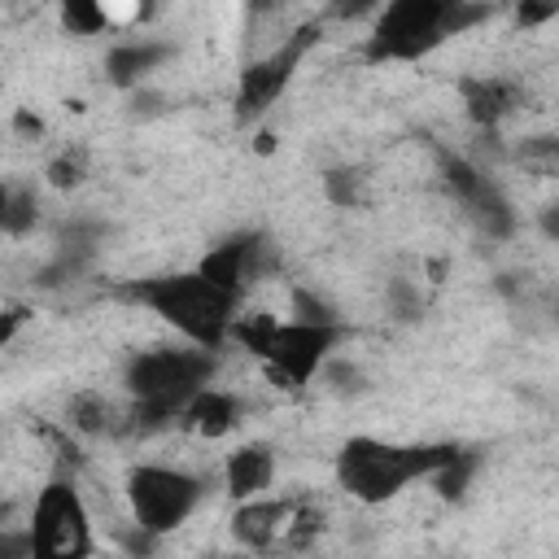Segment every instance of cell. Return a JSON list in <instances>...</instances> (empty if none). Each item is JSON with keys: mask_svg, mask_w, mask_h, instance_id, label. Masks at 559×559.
<instances>
[{"mask_svg": "<svg viewBox=\"0 0 559 559\" xmlns=\"http://www.w3.org/2000/svg\"><path fill=\"white\" fill-rule=\"evenodd\" d=\"M218 371L214 349L197 345H162L144 349L127 362L122 384L131 393V411L122 415V432H157L166 424H179V411L188 406L192 393H201Z\"/></svg>", "mask_w": 559, "mask_h": 559, "instance_id": "cell-1", "label": "cell"}, {"mask_svg": "<svg viewBox=\"0 0 559 559\" xmlns=\"http://www.w3.org/2000/svg\"><path fill=\"white\" fill-rule=\"evenodd\" d=\"M454 441H415V445H397V441H380V437H349L336 450V485L367 502L380 507L389 498H397L411 480L437 476L450 459H454Z\"/></svg>", "mask_w": 559, "mask_h": 559, "instance_id": "cell-2", "label": "cell"}, {"mask_svg": "<svg viewBox=\"0 0 559 559\" xmlns=\"http://www.w3.org/2000/svg\"><path fill=\"white\" fill-rule=\"evenodd\" d=\"M140 306H148L162 323H170L188 345L197 349H218L231 332L236 319V297L210 284L201 271H175V275H153L127 288Z\"/></svg>", "mask_w": 559, "mask_h": 559, "instance_id": "cell-3", "label": "cell"}, {"mask_svg": "<svg viewBox=\"0 0 559 559\" xmlns=\"http://www.w3.org/2000/svg\"><path fill=\"white\" fill-rule=\"evenodd\" d=\"M227 341L245 345L253 358L266 362V371L284 384V389H306L319 367L328 362V354L341 341V323H297V319H275V314H236Z\"/></svg>", "mask_w": 559, "mask_h": 559, "instance_id": "cell-4", "label": "cell"}, {"mask_svg": "<svg viewBox=\"0 0 559 559\" xmlns=\"http://www.w3.org/2000/svg\"><path fill=\"white\" fill-rule=\"evenodd\" d=\"M26 555L31 559H92V515L70 476H52L31 507Z\"/></svg>", "mask_w": 559, "mask_h": 559, "instance_id": "cell-5", "label": "cell"}, {"mask_svg": "<svg viewBox=\"0 0 559 559\" xmlns=\"http://www.w3.org/2000/svg\"><path fill=\"white\" fill-rule=\"evenodd\" d=\"M450 39V0H393L376 9L362 57L380 61H419Z\"/></svg>", "mask_w": 559, "mask_h": 559, "instance_id": "cell-6", "label": "cell"}, {"mask_svg": "<svg viewBox=\"0 0 559 559\" xmlns=\"http://www.w3.org/2000/svg\"><path fill=\"white\" fill-rule=\"evenodd\" d=\"M205 485L183 472V467H166V463H135L127 472V502H131V520L144 537H166L179 524H188V515L201 507Z\"/></svg>", "mask_w": 559, "mask_h": 559, "instance_id": "cell-7", "label": "cell"}, {"mask_svg": "<svg viewBox=\"0 0 559 559\" xmlns=\"http://www.w3.org/2000/svg\"><path fill=\"white\" fill-rule=\"evenodd\" d=\"M319 44V26L306 22L297 26L293 35H284L271 52H262L258 61H249L240 70V83H236V96H231V118L236 127H253L258 118H266V109L288 92V83L297 79L306 52Z\"/></svg>", "mask_w": 559, "mask_h": 559, "instance_id": "cell-8", "label": "cell"}, {"mask_svg": "<svg viewBox=\"0 0 559 559\" xmlns=\"http://www.w3.org/2000/svg\"><path fill=\"white\" fill-rule=\"evenodd\" d=\"M441 179H445V188L463 201V210H467L489 236H511V227H515L511 201L502 197V188H498L485 170H476L467 157H441Z\"/></svg>", "mask_w": 559, "mask_h": 559, "instance_id": "cell-9", "label": "cell"}, {"mask_svg": "<svg viewBox=\"0 0 559 559\" xmlns=\"http://www.w3.org/2000/svg\"><path fill=\"white\" fill-rule=\"evenodd\" d=\"M262 258H266L262 236H231V240H223L218 249H210L197 271H201L210 284H218L223 293H231V297L240 301V293L262 275Z\"/></svg>", "mask_w": 559, "mask_h": 559, "instance_id": "cell-10", "label": "cell"}, {"mask_svg": "<svg viewBox=\"0 0 559 559\" xmlns=\"http://www.w3.org/2000/svg\"><path fill=\"white\" fill-rule=\"evenodd\" d=\"M293 520V498H249L236 502L231 511V537L249 550H271L275 542H284Z\"/></svg>", "mask_w": 559, "mask_h": 559, "instance_id": "cell-11", "label": "cell"}, {"mask_svg": "<svg viewBox=\"0 0 559 559\" xmlns=\"http://www.w3.org/2000/svg\"><path fill=\"white\" fill-rule=\"evenodd\" d=\"M275 480V450L262 445V441H245L227 454L223 463V485L231 493V502H249V498H262V489H271Z\"/></svg>", "mask_w": 559, "mask_h": 559, "instance_id": "cell-12", "label": "cell"}, {"mask_svg": "<svg viewBox=\"0 0 559 559\" xmlns=\"http://www.w3.org/2000/svg\"><path fill=\"white\" fill-rule=\"evenodd\" d=\"M463 92V109L476 127H498L507 114H515L524 105V87L515 79H463L459 83Z\"/></svg>", "mask_w": 559, "mask_h": 559, "instance_id": "cell-13", "label": "cell"}, {"mask_svg": "<svg viewBox=\"0 0 559 559\" xmlns=\"http://www.w3.org/2000/svg\"><path fill=\"white\" fill-rule=\"evenodd\" d=\"M179 424L192 428V432L205 437V441H218V437H227V432L240 424V397L227 393V389L205 384L201 393L188 397V406L179 411Z\"/></svg>", "mask_w": 559, "mask_h": 559, "instance_id": "cell-14", "label": "cell"}, {"mask_svg": "<svg viewBox=\"0 0 559 559\" xmlns=\"http://www.w3.org/2000/svg\"><path fill=\"white\" fill-rule=\"evenodd\" d=\"M170 52H175V48L162 44V39H122V44L109 48L105 74H109L114 87H135V83H144Z\"/></svg>", "mask_w": 559, "mask_h": 559, "instance_id": "cell-15", "label": "cell"}, {"mask_svg": "<svg viewBox=\"0 0 559 559\" xmlns=\"http://www.w3.org/2000/svg\"><path fill=\"white\" fill-rule=\"evenodd\" d=\"M66 419H70V428H74V432H83V437L122 432V415H118V411H114V402H109V397H100V393H74V397H70V406H66Z\"/></svg>", "mask_w": 559, "mask_h": 559, "instance_id": "cell-16", "label": "cell"}, {"mask_svg": "<svg viewBox=\"0 0 559 559\" xmlns=\"http://www.w3.org/2000/svg\"><path fill=\"white\" fill-rule=\"evenodd\" d=\"M61 26H66L70 35H100V31L114 26V13L100 9V4H92V0H70V4L61 9Z\"/></svg>", "mask_w": 559, "mask_h": 559, "instance_id": "cell-17", "label": "cell"}, {"mask_svg": "<svg viewBox=\"0 0 559 559\" xmlns=\"http://www.w3.org/2000/svg\"><path fill=\"white\" fill-rule=\"evenodd\" d=\"M87 179V148L83 144H74V148H61L52 162H48V183L52 188H79Z\"/></svg>", "mask_w": 559, "mask_h": 559, "instance_id": "cell-18", "label": "cell"}, {"mask_svg": "<svg viewBox=\"0 0 559 559\" xmlns=\"http://www.w3.org/2000/svg\"><path fill=\"white\" fill-rule=\"evenodd\" d=\"M319 528H323V511H319L314 502H306V498H293V520H288L284 546L301 550V546H310V542L319 537Z\"/></svg>", "mask_w": 559, "mask_h": 559, "instance_id": "cell-19", "label": "cell"}, {"mask_svg": "<svg viewBox=\"0 0 559 559\" xmlns=\"http://www.w3.org/2000/svg\"><path fill=\"white\" fill-rule=\"evenodd\" d=\"M39 218V201L26 188H9V214H4V236H26Z\"/></svg>", "mask_w": 559, "mask_h": 559, "instance_id": "cell-20", "label": "cell"}, {"mask_svg": "<svg viewBox=\"0 0 559 559\" xmlns=\"http://www.w3.org/2000/svg\"><path fill=\"white\" fill-rule=\"evenodd\" d=\"M472 472H476V459L467 454V450H454V459L432 476L437 480V489L445 493V498H459L463 489H467V480H472Z\"/></svg>", "mask_w": 559, "mask_h": 559, "instance_id": "cell-21", "label": "cell"}, {"mask_svg": "<svg viewBox=\"0 0 559 559\" xmlns=\"http://www.w3.org/2000/svg\"><path fill=\"white\" fill-rule=\"evenodd\" d=\"M323 192H328L332 205H354L362 197V175L349 170V166H336V170L323 175Z\"/></svg>", "mask_w": 559, "mask_h": 559, "instance_id": "cell-22", "label": "cell"}, {"mask_svg": "<svg viewBox=\"0 0 559 559\" xmlns=\"http://www.w3.org/2000/svg\"><path fill=\"white\" fill-rule=\"evenodd\" d=\"M293 319H297V323H319V328L341 323V319H336V310H332L323 297L306 293V288H297V293H293Z\"/></svg>", "mask_w": 559, "mask_h": 559, "instance_id": "cell-23", "label": "cell"}, {"mask_svg": "<svg viewBox=\"0 0 559 559\" xmlns=\"http://www.w3.org/2000/svg\"><path fill=\"white\" fill-rule=\"evenodd\" d=\"M389 301H393L397 319H415V314L424 310V301H419V288H411L406 280H393V284H389Z\"/></svg>", "mask_w": 559, "mask_h": 559, "instance_id": "cell-24", "label": "cell"}, {"mask_svg": "<svg viewBox=\"0 0 559 559\" xmlns=\"http://www.w3.org/2000/svg\"><path fill=\"white\" fill-rule=\"evenodd\" d=\"M520 157H524V162H537V170H542V175H550V170H555V162H559V157H555V140H550V135L524 140Z\"/></svg>", "mask_w": 559, "mask_h": 559, "instance_id": "cell-25", "label": "cell"}, {"mask_svg": "<svg viewBox=\"0 0 559 559\" xmlns=\"http://www.w3.org/2000/svg\"><path fill=\"white\" fill-rule=\"evenodd\" d=\"M0 559H31L22 528H0Z\"/></svg>", "mask_w": 559, "mask_h": 559, "instance_id": "cell-26", "label": "cell"}, {"mask_svg": "<svg viewBox=\"0 0 559 559\" xmlns=\"http://www.w3.org/2000/svg\"><path fill=\"white\" fill-rule=\"evenodd\" d=\"M22 323H26V310H22V306L4 310V319H0V345H4V341H9V336H13L17 328H22Z\"/></svg>", "mask_w": 559, "mask_h": 559, "instance_id": "cell-27", "label": "cell"}, {"mask_svg": "<svg viewBox=\"0 0 559 559\" xmlns=\"http://www.w3.org/2000/svg\"><path fill=\"white\" fill-rule=\"evenodd\" d=\"M515 17H520L524 26H533V22H546V17H555V4H524Z\"/></svg>", "mask_w": 559, "mask_h": 559, "instance_id": "cell-28", "label": "cell"}, {"mask_svg": "<svg viewBox=\"0 0 559 559\" xmlns=\"http://www.w3.org/2000/svg\"><path fill=\"white\" fill-rule=\"evenodd\" d=\"M17 127H22V131H35V135L44 131V122H39V118H31V114H17Z\"/></svg>", "mask_w": 559, "mask_h": 559, "instance_id": "cell-29", "label": "cell"}, {"mask_svg": "<svg viewBox=\"0 0 559 559\" xmlns=\"http://www.w3.org/2000/svg\"><path fill=\"white\" fill-rule=\"evenodd\" d=\"M4 214H9V183H0V236H4Z\"/></svg>", "mask_w": 559, "mask_h": 559, "instance_id": "cell-30", "label": "cell"}]
</instances>
